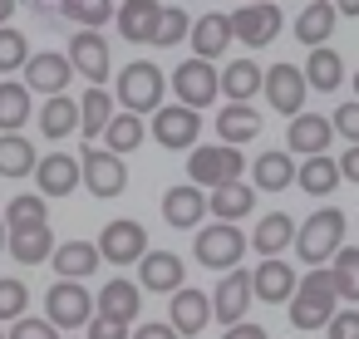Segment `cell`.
<instances>
[{"mask_svg":"<svg viewBox=\"0 0 359 339\" xmlns=\"http://www.w3.org/2000/svg\"><path fill=\"white\" fill-rule=\"evenodd\" d=\"M295 256L310 265V270H325V261H334V251L344 246V212L339 207H320L310 212L300 226H295Z\"/></svg>","mask_w":359,"mask_h":339,"instance_id":"obj_1","label":"cell"},{"mask_svg":"<svg viewBox=\"0 0 359 339\" xmlns=\"http://www.w3.org/2000/svg\"><path fill=\"white\" fill-rule=\"evenodd\" d=\"M241 172H246V158H241V148H222V143H202V148H192L187 153V187H197V192H217V187H226V182H241Z\"/></svg>","mask_w":359,"mask_h":339,"instance_id":"obj_2","label":"cell"},{"mask_svg":"<svg viewBox=\"0 0 359 339\" xmlns=\"http://www.w3.org/2000/svg\"><path fill=\"white\" fill-rule=\"evenodd\" d=\"M334 319V285H330V270H310L295 280V295H290V324L295 329H325Z\"/></svg>","mask_w":359,"mask_h":339,"instance_id":"obj_3","label":"cell"},{"mask_svg":"<svg viewBox=\"0 0 359 339\" xmlns=\"http://www.w3.org/2000/svg\"><path fill=\"white\" fill-rule=\"evenodd\" d=\"M163 89H168V79H163V69L153 64V60H133L123 74H118V104H123V113H133V118H143V113H158L163 109Z\"/></svg>","mask_w":359,"mask_h":339,"instance_id":"obj_4","label":"cell"},{"mask_svg":"<svg viewBox=\"0 0 359 339\" xmlns=\"http://www.w3.org/2000/svg\"><path fill=\"white\" fill-rule=\"evenodd\" d=\"M226 20H231V40H241L246 50H266V45H271V40L280 35V25H285L280 6H271V0H256V6H241V11H231Z\"/></svg>","mask_w":359,"mask_h":339,"instance_id":"obj_5","label":"cell"},{"mask_svg":"<svg viewBox=\"0 0 359 339\" xmlns=\"http://www.w3.org/2000/svg\"><path fill=\"white\" fill-rule=\"evenodd\" d=\"M45 319L55 329H84L94 319V295L74 280H55L50 295H45Z\"/></svg>","mask_w":359,"mask_h":339,"instance_id":"obj_6","label":"cell"},{"mask_svg":"<svg viewBox=\"0 0 359 339\" xmlns=\"http://www.w3.org/2000/svg\"><path fill=\"white\" fill-rule=\"evenodd\" d=\"M192 256H197L207 270H236V261L246 256V236H241V226H222V221H217V226H202Z\"/></svg>","mask_w":359,"mask_h":339,"instance_id":"obj_7","label":"cell"},{"mask_svg":"<svg viewBox=\"0 0 359 339\" xmlns=\"http://www.w3.org/2000/svg\"><path fill=\"white\" fill-rule=\"evenodd\" d=\"M79 187H89L94 197H118L128 187V172H123V158L104 153V148H84L79 153Z\"/></svg>","mask_w":359,"mask_h":339,"instance_id":"obj_8","label":"cell"},{"mask_svg":"<svg viewBox=\"0 0 359 339\" xmlns=\"http://www.w3.org/2000/svg\"><path fill=\"white\" fill-rule=\"evenodd\" d=\"M69 69H79L84 79H89V89H104V79L114 74V55H109V40L99 35V30H79L74 40H69Z\"/></svg>","mask_w":359,"mask_h":339,"instance_id":"obj_9","label":"cell"},{"mask_svg":"<svg viewBox=\"0 0 359 339\" xmlns=\"http://www.w3.org/2000/svg\"><path fill=\"white\" fill-rule=\"evenodd\" d=\"M172 94H177V104L192 109V113L212 109V99L222 94V89H217V69L202 64V60H182V64L172 69Z\"/></svg>","mask_w":359,"mask_h":339,"instance_id":"obj_10","label":"cell"},{"mask_svg":"<svg viewBox=\"0 0 359 339\" xmlns=\"http://www.w3.org/2000/svg\"><path fill=\"white\" fill-rule=\"evenodd\" d=\"M153 138H158L168 153H192L197 138H202V118H197L192 109H182V104H163V109L153 113Z\"/></svg>","mask_w":359,"mask_h":339,"instance_id":"obj_11","label":"cell"},{"mask_svg":"<svg viewBox=\"0 0 359 339\" xmlns=\"http://www.w3.org/2000/svg\"><path fill=\"white\" fill-rule=\"evenodd\" d=\"M99 261H114V265H133V261H143L148 256V231L133 221V216H118V221H109L104 226V236H99Z\"/></svg>","mask_w":359,"mask_h":339,"instance_id":"obj_12","label":"cell"},{"mask_svg":"<svg viewBox=\"0 0 359 339\" xmlns=\"http://www.w3.org/2000/svg\"><path fill=\"white\" fill-rule=\"evenodd\" d=\"M261 94L271 99V109L276 113H285V118H300L305 113V79H300V69L295 64H271L266 74H261Z\"/></svg>","mask_w":359,"mask_h":339,"instance_id":"obj_13","label":"cell"},{"mask_svg":"<svg viewBox=\"0 0 359 339\" xmlns=\"http://www.w3.org/2000/svg\"><path fill=\"white\" fill-rule=\"evenodd\" d=\"M207 300H212V319H222L226 329H231V324H241V319H246V310H251V270H241V265H236V270H226V275H222V285H217Z\"/></svg>","mask_w":359,"mask_h":339,"instance_id":"obj_14","label":"cell"},{"mask_svg":"<svg viewBox=\"0 0 359 339\" xmlns=\"http://www.w3.org/2000/svg\"><path fill=\"white\" fill-rule=\"evenodd\" d=\"M69 79H74V69H69V60L65 55H30L25 60V94H45V99H60L65 89H69Z\"/></svg>","mask_w":359,"mask_h":339,"instance_id":"obj_15","label":"cell"},{"mask_svg":"<svg viewBox=\"0 0 359 339\" xmlns=\"http://www.w3.org/2000/svg\"><path fill=\"white\" fill-rule=\"evenodd\" d=\"M285 138H290V143H285L280 153H290V158H325V153H330L334 128H330V118H325V113H300V118H290Z\"/></svg>","mask_w":359,"mask_h":339,"instance_id":"obj_16","label":"cell"},{"mask_svg":"<svg viewBox=\"0 0 359 339\" xmlns=\"http://www.w3.org/2000/svg\"><path fill=\"white\" fill-rule=\"evenodd\" d=\"M138 310H143V295H138V285H133V280H123V275H118V280H109V285L94 295V314H99V319H109V324H123V329H128V324L138 319Z\"/></svg>","mask_w":359,"mask_h":339,"instance_id":"obj_17","label":"cell"},{"mask_svg":"<svg viewBox=\"0 0 359 339\" xmlns=\"http://www.w3.org/2000/svg\"><path fill=\"white\" fill-rule=\"evenodd\" d=\"M168 310H172L168 329H172L177 339H182V334H202L207 319H212V300H207V290H192V285H182L177 295H168Z\"/></svg>","mask_w":359,"mask_h":339,"instance_id":"obj_18","label":"cell"},{"mask_svg":"<svg viewBox=\"0 0 359 339\" xmlns=\"http://www.w3.org/2000/svg\"><path fill=\"white\" fill-rule=\"evenodd\" d=\"M187 40H192V60L212 64V60H222V55H226V45H231V20H226L222 11H207L202 20H192Z\"/></svg>","mask_w":359,"mask_h":339,"instance_id":"obj_19","label":"cell"},{"mask_svg":"<svg viewBox=\"0 0 359 339\" xmlns=\"http://www.w3.org/2000/svg\"><path fill=\"white\" fill-rule=\"evenodd\" d=\"M35 187H40V197H69V192L79 187V158H69V153H45V158L35 162Z\"/></svg>","mask_w":359,"mask_h":339,"instance_id":"obj_20","label":"cell"},{"mask_svg":"<svg viewBox=\"0 0 359 339\" xmlns=\"http://www.w3.org/2000/svg\"><path fill=\"white\" fill-rule=\"evenodd\" d=\"M290 241H295V221H290V212H266V216L251 226V246H256L261 261H280V256L290 251Z\"/></svg>","mask_w":359,"mask_h":339,"instance_id":"obj_21","label":"cell"},{"mask_svg":"<svg viewBox=\"0 0 359 339\" xmlns=\"http://www.w3.org/2000/svg\"><path fill=\"white\" fill-rule=\"evenodd\" d=\"M182 261L172 256V251H148L143 261H138V285L143 290H158V295H177L182 290Z\"/></svg>","mask_w":359,"mask_h":339,"instance_id":"obj_22","label":"cell"},{"mask_svg":"<svg viewBox=\"0 0 359 339\" xmlns=\"http://www.w3.org/2000/svg\"><path fill=\"white\" fill-rule=\"evenodd\" d=\"M295 270H290V261H261L256 270H251V295L256 300H266V305H285L290 295H295Z\"/></svg>","mask_w":359,"mask_h":339,"instance_id":"obj_23","label":"cell"},{"mask_svg":"<svg viewBox=\"0 0 359 339\" xmlns=\"http://www.w3.org/2000/svg\"><path fill=\"white\" fill-rule=\"evenodd\" d=\"M158 15H163L158 0H128V6H114V20H118V30H123L128 45H153Z\"/></svg>","mask_w":359,"mask_h":339,"instance_id":"obj_24","label":"cell"},{"mask_svg":"<svg viewBox=\"0 0 359 339\" xmlns=\"http://www.w3.org/2000/svg\"><path fill=\"white\" fill-rule=\"evenodd\" d=\"M261 133V113L251 109V104H222V113H217V138H222V148H241V143H251Z\"/></svg>","mask_w":359,"mask_h":339,"instance_id":"obj_25","label":"cell"},{"mask_svg":"<svg viewBox=\"0 0 359 339\" xmlns=\"http://www.w3.org/2000/svg\"><path fill=\"white\" fill-rule=\"evenodd\" d=\"M261 64L256 60H231L226 64V74H217V89L226 94V104H251L256 94H261Z\"/></svg>","mask_w":359,"mask_h":339,"instance_id":"obj_26","label":"cell"},{"mask_svg":"<svg viewBox=\"0 0 359 339\" xmlns=\"http://www.w3.org/2000/svg\"><path fill=\"white\" fill-rule=\"evenodd\" d=\"M207 216V192H197V187H168L163 192V221L168 226H197Z\"/></svg>","mask_w":359,"mask_h":339,"instance_id":"obj_27","label":"cell"},{"mask_svg":"<svg viewBox=\"0 0 359 339\" xmlns=\"http://www.w3.org/2000/svg\"><path fill=\"white\" fill-rule=\"evenodd\" d=\"M300 79H305V89H320V94H334L339 84H344V60L330 50V45H320V50H310V60H305V69H300Z\"/></svg>","mask_w":359,"mask_h":339,"instance_id":"obj_28","label":"cell"},{"mask_svg":"<svg viewBox=\"0 0 359 339\" xmlns=\"http://www.w3.org/2000/svg\"><path fill=\"white\" fill-rule=\"evenodd\" d=\"M290 177H295V162H290V153H280V148H271V153H261V158L251 162V192H285Z\"/></svg>","mask_w":359,"mask_h":339,"instance_id":"obj_29","label":"cell"},{"mask_svg":"<svg viewBox=\"0 0 359 339\" xmlns=\"http://www.w3.org/2000/svg\"><path fill=\"white\" fill-rule=\"evenodd\" d=\"M251 207H256L251 182H226V187H217V192L207 197V212L222 216V226H236L241 216H251Z\"/></svg>","mask_w":359,"mask_h":339,"instance_id":"obj_30","label":"cell"},{"mask_svg":"<svg viewBox=\"0 0 359 339\" xmlns=\"http://www.w3.org/2000/svg\"><path fill=\"white\" fill-rule=\"evenodd\" d=\"M55 270H60V280H84V275H94V265H99V251H94V241H65V246H55Z\"/></svg>","mask_w":359,"mask_h":339,"instance_id":"obj_31","label":"cell"},{"mask_svg":"<svg viewBox=\"0 0 359 339\" xmlns=\"http://www.w3.org/2000/svg\"><path fill=\"white\" fill-rule=\"evenodd\" d=\"M50 212H45V197L40 192H20V197H11V207H6V236H15V231H40V226H50L45 221Z\"/></svg>","mask_w":359,"mask_h":339,"instance_id":"obj_32","label":"cell"},{"mask_svg":"<svg viewBox=\"0 0 359 339\" xmlns=\"http://www.w3.org/2000/svg\"><path fill=\"white\" fill-rule=\"evenodd\" d=\"M35 143L20 133H0V177H30L35 172Z\"/></svg>","mask_w":359,"mask_h":339,"instance_id":"obj_33","label":"cell"},{"mask_svg":"<svg viewBox=\"0 0 359 339\" xmlns=\"http://www.w3.org/2000/svg\"><path fill=\"white\" fill-rule=\"evenodd\" d=\"M109 118H114V94H109V89H89V94L79 99V133H84L89 143L104 138Z\"/></svg>","mask_w":359,"mask_h":339,"instance_id":"obj_34","label":"cell"},{"mask_svg":"<svg viewBox=\"0 0 359 339\" xmlns=\"http://www.w3.org/2000/svg\"><path fill=\"white\" fill-rule=\"evenodd\" d=\"M40 133L45 138H69V133H79V99H45V109H40Z\"/></svg>","mask_w":359,"mask_h":339,"instance_id":"obj_35","label":"cell"},{"mask_svg":"<svg viewBox=\"0 0 359 339\" xmlns=\"http://www.w3.org/2000/svg\"><path fill=\"white\" fill-rule=\"evenodd\" d=\"M143 138H148L143 118H133V113H114V118H109V128H104V153H114V158L138 153V143H143Z\"/></svg>","mask_w":359,"mask_h":339,"instance_id":"obj_36","label":"cell"},{"mask_svg":"<svg viewBox=\"0 0 359 339\" xmlns=\"http://www.w3.org/2000/svg\"><path fill=\"white\" fill-rule=\"evenodd\" d=\"M295 182H300V192H310V197H330V192L339 187V167H334L330 153H325V158H305V162L295 167Z\"/></svg>","mask_w":359,"mask_h":339,"instance_id":"obj_37","label":"cell"},{"mask_svg":"<svg viewBox=\"0 0 359 339\" xmlns=\"http://www.w3.org/2000/svg\"><path fill=\"white\" fill-rule=\"evenodd\" d=\"M330 30H334V6H325V0L305 6V11H300V20H295V40H300V45H310V50H320V45L330 40Z\"/></svg>","mask_w":359,"mask_h":339,"instance_id":"obj_38","label":"cell"},{"mask_svg":"<svg viewBox=\"0 0 359 339\" xmlns=\"http://www.w3.org/2000/svg\"><path fill=\"white\" fill-rule=\"evenodd\" d=\"M6 251H11L20 265H40V261L55 256V236H50V226H40V231H15V236H6Z\"/></svg>","mask_w":359,"mask_h":339,"instance_id":"obj_39","label":"cell"},{"mask_svg":"<svg viewBox=\"0 0 359 339\" xmlns=\"http://www.w3.org/2000/svg\"><path fill=\"white\" fill-rule=\"evenodd\" d=\"M330 285H334V300H359V251L354 246H339L334 261H330Z\"/></svg>","mask_w":359,"mask_h":339,"instance_id":"obj_40","label":"cell"},{"mask_svg":"<svg viewBox=\"0 0 359 339\" xmlns=\"http://www.w3.org/2000/svg\"><path fill=\"white\" fill-rule=\"evenodd\" d=\"M30 118V94L25 84H0V133H20Z\"/></svg>","mask_w":359,"mask_h":339,"instance_id":"obj_41","label":"cell"},{"mask_svg":"<svg viewBox=\"0 0 359 339\" xmlns=\"http://www.w3.org/2000/svg\"><path fill=\"white\" fill-rule=\"evenodd\" d=\"M187 30H192V15H187L182 6H163L158 30H153V45H158V50H172L177 40H187Z\"/></svg>","mask_w":359,"mask_h":339,"instance_id":"obj_42","label":"cell"},{"mask_svg":"<svg viewBox=\"0 0 359 339\" xmlns=\"http://www.w3.org/2000/svg\"><path fill=\"white\" fill-rule=\"evenodd\" d=\"M60 15L65 20H79L84 30H99L104 20H114V6H104V0H65Z\"/></svg>","mask_w":359,"mask_h":339,"instance_id":"obj_43","label":"cell"},{"mask_svg":"<svg viewBox=\"0 0 359 339\" xmlns=\"http://www.w3.org/2000/svg\"><path fill=\"white\" fill-rule=\"evenodd\" d=\"M30 60V40L11 25H0V74H11V69H25Z\"/></svg>","mask_w":359,"mask_h":339,"instance_id":"obj_44","label":"cell"},{"mask_svg":"<svg viewBox=\"0 0 359 339\" xmlns=\"http://www.w3.org/2000/svg\"><path fill=\"white\" fill-rule=\"evenodd\" d=\"M25 305H30L25 280L6 275V280H0V324H6V319H25Z\"/></svg>","mask_w":359,"mask_h":339,"instance_id":"obj_45","label":"cell"},{"mask_svg":"<svg viewBox=\"0 0 359 339\" xmlns=\"http://www.w3.org/2000/svg\"><path fill=\"white\" fill-rule=\"evenodd\" d=\"M330 128H334V138H349V148H359V104L354 99L339 104L334 118H330Z\"/></svg>","mask_w":359,"mask_h":339,"instance_id":"obj_46","label":"cell"},{"mask_svg":"<svg viewBox=\"0 0 359 339\" xmlns=\"http://www.w3.org/2000/svg\"><path fill=\"white\" fill-rule=\"evenodd\" d=\"M325 339H359V310H334V319L325 324Z\"/></svg>","mask_w":359,"mask_h":339,"instance_id":"obj_47","label":"cell"},{"mask_svg":"<svg viewBox=\"0 0 359 339\" xmlns=\"http://www.w3.org/2000/svg\"><path fill=\"white\" fill-rule=\"evenodd\" d=\"M6 339H60V334H55L50 319H30V314H25V319H15V329H11Z\"/></svg>","mask_w":359,"mask_h":339,"instance_id":"obj_48","label":"cell"},{"mask_svg":"<svg viewBox=\"0 0 359 339\" xmlns=\"http://www.w3.org/2000/svg\"><path fill=\"white\" fill-rule=\"evenodd\" d=\"M84 329H89V339H128V329H123V324H109V319H99V314H94Z\"/></svg>","mask_w":359,"mask_h":339,"instance_id":"obj_49","label":"cell"},{"mask_svg":"<svg viewBox=\"0 0 359 339\" xmlns=\"http://www.w3.org/2000/svg\"><path fill=\"white\" fill-rule=\"evenodd\" d=\"M339 182H359V148H344V158H334Z\"/></svg>","mask_w":359,"mask_h":339,"instance_id":"obj_50","label":"cell"},{"mask_svg":"<svg viewBox=\"0 0 359 339\" xmlns=\"http://www.w3.org/2000/svg\"><path fill=\"white\" fill-rule=\"evenodd\" d=\"M222 339H271V334H266L261 324H246V319H241V324H231V329H226Z\"/></svg>","mask_w":359,"mask_h":339,"instance_id":"obj_51","label":"cell"},{"mask_svg":"<svg viewBox=\"0 0 359 339\" xmlns=\"http://www.w3.org/2000/svg\"><path fill=\"white\" fill-rule=\"evenodd\" d=\"M128 339H177V334H172L168 324H138V329H133Z\"/></svg>","mask_w":359,"mask_h":339,"instance_id":"obj_52","label":"cell"},{"mask_svg":"<svg viewBox=\"0 0 359 339\" xmlns=\"http://www.w3.org/2000/svg\"><path fill=\"white\" fill-rule=\"evenodd\" d=\"M334 15H359V0H344V6H334Z\"/></svg>","mask_w":359,"mask_h":339,"instance_id":"obj_53","label":"cell"},{"mask_svg":"<svg viewBox=\"0 0 359 339\" xmlns=\"http://www.w3.org/2000/svg\"><path fill=\"white\" fill-rule=\"evenodd\" d=\"M15 15V6H11V0H0V20H11Z\"/></svg>","mask_w":359,"mask_h":339,"instance_id":"obj_54","label":"cell"},{"mask_svg":"<svg viewBox=\"0 0 359 339\" xmlns=\"http://www.w3.org/2000/svg\"><path fill=\"white\" fill-rule=\"evenodd\" d=\"M0 251H6V221H0Z\"/></svg>","mask_w":359,"mask_h":339,"instance_id":"obj_55","label":"cell"},{"mask_svg":"<svg viewBox=\"0 0 359 339\" xmlns=\"http://www.w3.org/2000/svg\"><path fill=\"white\" fill-rule=\"evenodd\" d=\"M354 104H359V74H354Z\"/></svg>","mask_w":359,"mask_h":339,"instance_id":"obj_56","label":"cell"},{"mask_svg":"<svg viewBox=\"0 0 359 339\" xmlns=\"http://www.w3.org/2000/svg\"><path fill=\"white\" fill-rule=\"evenodd\" d=\"M0 339H6V334H0Z\"/></svg>","mask_w":359,"mask_h":339,"instance_id":"obj_57","label":"cell"}]
</instances>
